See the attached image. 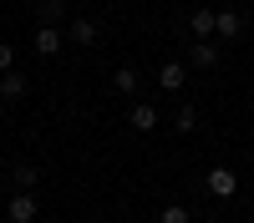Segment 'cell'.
<instances>
[{
	"label": "cell",
	"instance_id": "1",
	"mask_svg": "<svg viewBox=\"0 0 254 223\" xmlns=\"http://www.w3.org/2000/svg\"><path fill=\"white\" fill-rule=\"evenodd\" d=\"M208 193H214V198H234V193H239L234 168H208Z\"/></svg>",
	"mask_w": 254,
	"mask_h": 223
},
{
	"label": "cell",
	"instance_id": "2",
	"mask_svg": "<svg viewBox=\"0 0 254 223\" xmlns=\"http://www.w3.org/2000/svg\"><path fill=\"white\" fill-rule=\"evenodd\" d=\"M61 41H66V31H61V26H36V41H31V46H36V56H56Z\"/></svg>",
	"mask_w": 254,
	"mask_h": 223
},
{
	"label": "cell",
	"instance_id": "3",
	"mask_svg": "<svg viewBox=\"0 0 254 223\" xmlns=\"http://www.w3.org/2000/svg\"><path fill=\"white\" fill-rule=\"evenodd\" d=\"M214 15H219V10L198 5L193 15H188V36H193V41H208V36H214Z\"/></svg>",
	"mask_w": 254,
	"mask_h": 223
},
{
	"label": "cell",
	"instance_id": "4",
	"mask_svg": "<svg viewBox=\"0 0 254 223\" xmlns=\"http://www.w3.org/2000/svg\"><path fill=\"white\" fill-rule=\"evenodd\" d=\"M214 36H224V41L244 36V15H239V10H219V15H214Z\"/></svg>",
	"mask_w": 254,
	"mask_h": 223
},
{
	"label": "cell",
	"instance_id": "5",
	"mask_svg": "<svg viewBox=\"0 0 254 223\" xmlns=\"http://www.w3.org/2000/svg\"><path fill=\"white\" fill-rule=\"evenodd\" d=\"M5 213H10V223H36V198L31 193H15L5 203Z\"/></svg>",
	"mask_w": 254,
	"mask_h": 223
},
{
	"label": "cell",
	"instance_id": "6",
	"mask_svg": "<svg viewBox=\"0 0 254 223\" xmlns=\"http://www.w3.org/2000/svg\"><path fill=\"white\" fill-rule=\"evenodd\" d=\"M183 81H188V71H183V61H163V66H158V87H163V91H178Z\"/></svg>",
	"mask_w": 254,
	"mask_h": 223
},
{
	"label": "cell",
	"instance_id": "7",
	"mask_svg": "<svg viewBox=\"0 0 254 223\" xmlns=\"http://www.w3.org/2000/svg\"><path fill=\"white\" fill-rule=\"evenodd\" d=\"M97 36H102L97 20H71L66 26V41H76V46H97Z\"/></svg>",
	"mask_w": 254,
	"mask_h": 223
},
{
	"label": "cell",
	"instance_id": "8",
	"mask_svg": "<svg viewBox=\"0 0 254 223\" xmlns=\"http://www.w3.org/2000/svg\"><path fill=\"white\" fill-rule=\"evenodd\" d=\"M26 87H31L26 71H5V76H0V96H5V101H20V96H26Z\"/></svg>",
	"mask_w": 254,
	"mask_h": 223
},
{
	"label": "cell",
	"instance_id": "9",
	"mask_svg": "<svg viewBox=\"0 0 254 223\" xmlns=\"http://www.w3.org/2000/svg\"><path fill=\"white\" fill-rule=\"evenodd\" d=\"M127 122H132V132H153V127H158V107H147V101H137V107L127 112Z\"/></svg>",
	"mask_w": 254,
	"mask_h": 223
},
{
	"label": "cell",
	"instance_id": "10",
	"mask_svg": "<svg viewBox=\"0 0 254 223\" xmlns=\"http://www.w3.org/2000/svg\"><path fill=\"white\" fill-rule=\"evenodd\" d=\"M112 87H117L122 96H132V91L142 87V71H137V66H117V71H112Z\"/></svg>",
	"mask_w": 254,
	"mask_h": 223
},
{
	"label": "cell",
	"instance_id": "11",
	"mask_svg": "<svg viewBox=\"0 0 254 223\" xmlns=\"http://www.w3.org/2000/svg\"><path fill=\"white\" fill-rule=\"evenodd\" d=\"M188 61H193V66H219V46H214V41H193V51H188Z\"/></svg>",
	"mask_w": 254,
	"mask_h": 223
},
{
	"label": "cell",
	"instance_id": "12",
	"mask_svg": "<svg viewBox=\"0 0 254 223\" xmlns=\"http://www.w3.org/2000/svg\"><path fill=\"white\" fill-rule=\"evenodd\" d=\"M15 188H36V182H41V168H36V162H15Z\"/></svg>",
	"mask_w": 254,
	"mask_h": 223
},
{
	"label": "cell",
	"instance_id": "13",
	"mask_svg": "<svg viewBox=\"0 0 254 223\" xmlns=\"http://www.w3.org/2000/svg\"><path fill=\"white\" fill-rule=\"evenodd\" d=\"M36 10H41V26H56V20L66 15V5H61V0H41Z\"/></svg>",
	"mask_w": 254,
	"mask_h": 223
},
{
	"label": "cell",
	"instance_id": "14",
	"mask_svg": "<svg viewBox=\"0 0 254 223\" xmlns=\"http://www.w3.org/2000/svg\"><path fill=\"white\" fill-rule=\"evenodd\" d=\"M158 223H193V213H188L183 203H168V208L158 213Z\"/></svg>",
	"mask_w": 254,
	"mask_h": 223
},
{
	"label": "cell",
	"instance_id": "15",
	"mask_svg": "<svg viewBox=\"0 0 254 223\" xmlns=\"http://www.w3.org/2000/svg\"><path fill=\"white\" fill-rule=\"evenodd\" d=\"M173 127H178V132H193V127H198V107H178Z\"/></svg>",
	"mask_w": 254,
	"mask_h": 223
},
{
	"label": "cell",
	"instance_id": "16",
	"mask_svg": "<svg viewBox=\"0 0 254 223\" xmlns=\"http://www.w3.org/2000/svg\"><path fill=\"white\" fill-rule=\"evenodd\" d=\"M5 71H15V46L0 41V76H5Z\"/></svg>",
	"mask_w": 254,
	"mask_h": 223
},
{
	"label": "cell",
	"instance_id": "17",
	"mask_svg": "<svg viewBox=\"0 0 254 223\" xmlns=\"http://www.w3.org/2000/svg\"><path fill=\"white\" fill-rule=\"evenodd\" d=\"M5 107H10V101H5V96H0V117H5Z\"/></svg>",
	"mask_w": 254,
	"mask_h": 223
},
{
	"label": "cell",
	"instance_id": "18",
	"mask_svg": "<svg viewBox=\"0 0 254 223\" xmlns=\"http://www.w3.org/2000/svg\"><path fill=\"white\" fill-rule=\"evenodd\" d=\"M36 223H56V218H36Z\"/></svg>",
	"mask_w": 254,
	"mask_h": 223
},
{
	"label": "cell",
	"instance_id": "19",
	"mask_svg": "<svg viewBox=\"0 0 254 223\" xmlns=\"http://www.w3.org/2000/svg\"><path fill=\"white\" fill-rule=\"evenodd\" d=\"M0 178H5V168H0Z\"/></svg>",
	"mask_w": 254,
	"mask_h": 223
}]
</instances>
